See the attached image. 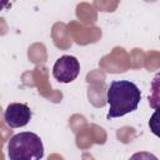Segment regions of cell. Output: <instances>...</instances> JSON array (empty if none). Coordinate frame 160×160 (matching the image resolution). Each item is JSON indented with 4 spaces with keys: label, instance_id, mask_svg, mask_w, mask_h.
<instances>
[{
    "label": "cell",
    "instance_id": "obj_1",
    "mask_svg": "<svg viewBox=\"0 0 160 160\" xmlns=\"http://www.w3.org/2000/svg\"><path fill=\"white\" fill-rule=\"evenodd\" d=\"M141 99L139 88L129 80L111 81L108 89L106 100L109 104L108 119L120 118L138 109Z\"/></svg>",
    "mask_w": 160,
    "mask_h": 160
},
{
    "label": "cell",
    "instance_id": "obj_4",
    "mask_svg": "<svg viewBox=\"0 0 160 160\" xmlns=\"http://www.w3.org/2000/svg\"><path fill=\"white\" fill-rule=\"evenodd\" d=\"M31 119L30 108L26 104L12 102L10 104L4 114V120L10 128H21L25 126Z\"/></svg>",
    "mask_w": 160,
    "mask_h": 160
},
{
    "label": "cell",
    "instance_id": "obj_2",
    "mask_svg": "<svg viewBox=\"0 0 160 160\" xmlns=\"http://www.w3.org/2000/svg\"><path fill=\"white\" fill-rule=\"evenodd\" d=\"M10 160H40L44 156V145L39 135L22 131L15 134L8 144Z\"/></svg>",
    "mask_w": 160,
    "mask_h": 160
},
{
    "label": "cell",
    "instance_id": "obj_6",
    "mask_svg": "<svg viewBox=\"0 0 160 160\" xmlns=\"http://www.w3.org/2000/svg\"><path fill=\"white\" fill-rule=\"evenodd\" d=\"M8 5H9L8 2H0V10H1L2 8H5V6H8Z\"/></svg>",
    "mask_w": 160,
    "mask_h": 160
},
{
    "label": "cell",
    "instance_id": "obj_5",
    "mask_svg": "<svg viewBox=\"0 0 160 160\" xmlns=\"http://www.w3.org/2000/svg\"><path fill=\"white\" fill-rule=\"evenodd\" d=\"M129 160H159L154 154L149 151H139L130 156Z\"/></svg>",
    "mask_w": 160,
    "mask_h": 160
},
{
    "label": "cell",
    "instance_id": "obj_3",
    "mask_svg": "<svg viewBox=\"0 0 160 160\" xmlns=\"http://www.w3.org/2000/svg\"><path fill=\"white\" fill-rule=\"evenodd\" d=\"M80 72V64L75 56L62 55L60 56L52 68L54 78L60 82H71L74 81Z\"/></svg>",
    "mask_w": 160,
    "mask_h": 160
}]
</instances>
